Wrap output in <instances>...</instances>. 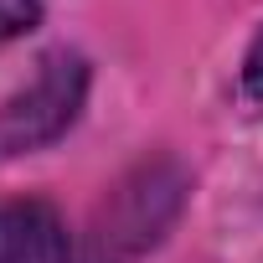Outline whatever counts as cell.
Instances as JSON below:
<instances>
[{"label":"cell","instance_id":"1","mask_svg":"<svg viewBox=\"0 0 263 263\" xmlns=\"http://www.w3.org/2000/svg\"><path fill=\"white\" fill-rule=\"evenodd\" d=\"M83 93H88V62H83L78 52H52V57H42L36 78H31L6 108H0V160L52 145L62 129L78 119Z\"/></svg>","mask_w":263,"mask_h":263},{"label":"cell","instance_id":"2","mask_svg":"<svg viewBox=\"0 0 263 263\" xmlns=\"http://www.w3.org/2000/svg\"><path fill=\"white\" fill-rule=\"evenodd\" d=\"M176 206V186H160L150 171L140 186H124L114 196V206H103L93 237H88V258L83 263H135L165 227Z\"/></svg>","mask_w":263,"mask_h":263},{"label":"cell","instance_id":"3","mask_svg":"<svg viewBox=\"0 0 263 263\" xmlns=\"http://www.w3.org/2000/svg\"><path fill=\"white\" fill-rule=\"evenodd\" d=\"M0 263H67V232L47 201L0 206Z\"/></svg>","mask_w":263,"mask_h":263},{"label":"cell","instance_id":"4","mask_svg":"<svg viewBox=\"0 0 263 263\" xmlns=\"http://www.w3.org/2000/svg\"><path fill=\"white\" fill-rule=\"evenodd\" d=\"M42 21V0H0V42L26 36Z\"/></svg>","mask_w":263,"mask_h":263},{"label":"cell","instance_id":"5","mask_svg":"<svg viewBox=\"0 0 263 263\" xmlns=\"http://www.w3.org/2000/svg\"><path fill=\"white\" fill-rule=\"evenodd\" d=\"M242 83H248V93H253V98H263V31H258V42L248 47V62H242Z\"/></svg>","mask_w":263,"mask_h":263}]
</instances>
